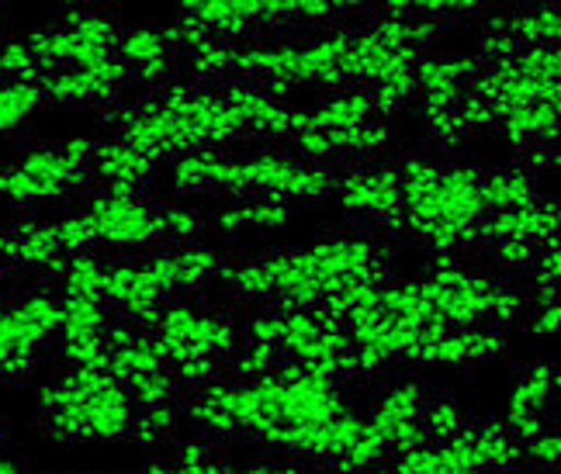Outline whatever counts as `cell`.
Returning a JSON list of instances; mask_svg holds the SVG:
<instances>
[{
    "label": "cell",
    "instance_id": "1",
    "mask_svg": "<svg viewBox=\"0 0 561 474\" xmlns=\"http://www.w3.org/2000/svg\"><path fill=\"white\" fill-rule=\"evenodd\" d=\"M215 277L247 301H271L277 312H319L330 298L381 281V250L368 235H330L301 250L222 267Z\"/></svg>",
    "mask_w": 561,
    "mask_h": 474
},
{
    "label": "cell",
    "instance_id": "2",
    "mask_svg": "<svg viewBox=\"0 0 561 474\" xmlns=\"http://www.w3.org/2000/svg\"><path fill=\"white\" fill-rule=\"evenodd\" d=\"M399 170L402 211L392 226L405 229L437 256H458L479 243V222L489 215L482 166L409 157Z\"/></svg>",
    "mask_w": 561,
    "mask_h": 474
},
{
    "label": "cell",
    "instance_id": "3",
    "mask_svg": "<svg viewBox=\"0 0 561 474\" xmlns=\"http://www.w3.org/2000/svg\"><path fill=\"white\" fill-rule=\"evenodd\" d=\"M38 429L56 447H115L133 440L136 402L107 368H62L35 392Z\"/></svg>",
    "mask_w": 561,
    "mask_h": 474
},
{
    "label": "cell",
    "instance_id": "4",
    "mask_svg": "<svg viewBox=\"0 0 561 474\" xmlns=\"http://www.w3.org/2000/svg\"><path fill=\"white\" fill-rule=\"evenodd\" d=\"M62 301L35 291L18 301H0V388L28 378L42 354L56 343Z\"/></svg>",
    "mask_w": 561,
    "mask_h": 474
},
{
    "label": "cell",
    "instance_id": "5",
    "mask_svg": "<svg viewBox=\"0 0 561 474\" xmlns=\"http://www.w3.org/2000/svg\"><path fill=\"white\" fill-rule=\"evenodd\" d=\"M122 28L107 11H67L56 28H42L28 35L38 73H56L70 67H94L115 56V42Z\"/></svg>",
    "mask_w": 561,
    "mask_h": 474
},
{
    "label": "cell",
    "instance_id": "6",
    "mask_svg": "<svg viewBox=\"0 0 561 474\" xmlns=\"http://www.w3.org/2000/svg\"><path fill=\"white\" fill-rule=\"evenodd\" d=\"M157 339L163 343L170 368L191 360V357H205V360H232L243 347V330L222 312H205L191 301H178L160 312L157 326H153Z\"/></svg>",
    "mask_w": 561,
    "mask_h": 474
},
{
    "label": "cell",
    "instance_id": "7",
    "mask_svg": "<svg viewBox=\"0 0 561 474\" xmlns=\"http://www.w3.org/2000/svg\"><path fill=\"white\" fill-rule=\"evenodd\" d=\"M83 226L91 232V246H104L115 253H139L163 243L160 208L142 201L139 194H107L101 190L91 205L80 211Z\"/></svg>",
    "mask_w": 561,
    "mask_h": 474
},
{
    "label": "cell",
    "instance_id": "8",
    "mask_svg": "<svg viewBox=\"0 0 561 474\" xmlns=\"http://www.w3.org/2000/svg\"><path fill=\"white\" fill-rule=\"evenodd\" d=\"M88 163L73 160L67 149H32L14 166L4 170V198L14 205L56 201L88 184Z\"/></svg>",
    "mask_w": 561,
    "mask_h": 474
},
{
    "label": "cell",
    "instance_id": "9",
    "mask_svg": "<svg viewBox=\"0 0 561 474\" xmlns=\"http://www.w3.org/2000/svg\"><path fill=\"white\" fill-rule=\"evenodd\" d=\"M59 330H56V357L62 368H107V326L112 312L104 301L88 298H59Z\"/></svg>",
    "mask_w": 561,
    "mask_h": 474
},
{
    "label": "cell",
    "instance_id": "10",
    "mask_svg": "<svg viewBox=\"0 0 561 474\" xmlns=\"http://www.w3.org/2000/svg\"><path fill=\"white\" fill-rule=\"evenodd\" d=\"M336 198L340 208L357 219H378L396 222L402 211V170L399 163H381L368 170H351L336 177Z\"/></svg>",
    "mask_w": 561,
    "mask_h": 474
},
{
    "label": "cell",
    "instance_id": "11",
    "mask_svg": "<svg viewBox=\"0 0 561 474\" xmlns=\"http://www.w3.org/2000/svg\"><path fill=\"white\" fill-rule=\"evenodd\" d=\"M128 77L133 73H128L125 62L112 56L104 62H94V67H70V70L46 73L42 77V94H46V104H56V107L104 104L122 94Z\"/></svg>",
    "mask_w": 561,
    "mask_h": 474
},
{
    "label": "cell",
    "instance_id": "12",
    "mask_svg": "<svg viewBox=\"0 0 561 474\" xmlns=\"http://www.w3.org/2000/svg\"><path fill=\"white\" fill-rule=\"evenodd\" d=\"M163 294L153 274L142 261H115L107 264L104 277V305L122 312L125 322H136L139 330H153L163 312Z\"/></svg>",
    "mask_w": 561,
    "mask_h": 474
},
{
    "label": "cell",
    "instance_id": "13",
    "mask_svg": "<svg viewBox=\"0 0 561 474\" xmlns=\"http://www.w3.org/2000/svg\"><path fill=\"white\" fill-rule=\"evenodd\" d=\"M510 347V336L503 330H447L440 336H430L420 343L413 363H434V368H468V363L500 360Z\"/></svg>",
    "mask_w": 561,
    "mask_h": 474
},
{
    "label": "cell",
    "instance_id": "14",
    "mask_svg": "<svg viewBox=\"0 0 561 474\" xmlns=\"http://www.w3.org/2000/svg\"><path fill=\"white\" fill-rule=\"evenodd\" d=\"M468 73H471V62L455 59V56H420L413 62V88L423 97L430 122L450 118L458 112V104L465 101Z\"/></svg>",
    "mask_w": 561,
    "mask_h": 474
},
{
    "label": "cell",
    "instance_id": "15",
    "mask_svg": "<svg viewBox=\"0 0 561 474\" xmlns=\"http://www.w3.org/2000/svg\"><path fill=\"white\" fill-rule=\"evenodd\" d=\"M558 205L554 201H534L527 208L510 211H489L479 222V243H500V240H524L541 246L548 240H558Z\"/></svg>",
    "mask_w": 561,
    "mask_h": 474
},
{
    "label": "cell",
    "instance_id": "16",
    "mask_svg": "<svg viewBox=\"0 0 561 474\" xmlns=\"http://www.w3.org/2000/svg\"><path fill=\"white\" fill-rule=\"evenodd\" d=\"M157 163L133 153L122 139L112 142H94L88 174L101 184L107 194H139V187L153 177Z\"/></svg>",
    "mask_w": 561,
    "mask_h": 474
},
{
    "label": "cell",
    "instance_id": "17",
    "mask_svg": "<svg viewBox=\"0 0 561 474\" xmlns=\"http://www.w3.org/2000/svg\"><path fill=\"white\" fill-rule=\"evenodd\" d=\"M291 222V205L271 201V198H229L226 205L208 211V226L219 235H240L250 229H267L277 232Z\"/></svg>",
    "mask_w": 561,
    "mask_h": 474
},
{
    "label": "cell",
    "instance_id": "18",
    "mask_svg": "<svg viewBox=\"0 0 561 474\" xmlns=\"http://www.w3.org/2000/svg\"><path fill=\"white\" fill-rule=\"evenodd\" d=\"M115 56L128 67V73L142 83H163L170 70V46L167 35L157 28H128L115 42Z\"/></svg>",
    "mask_w": 561,
    "mask_h": 474
},
{
    "label": "cell",
    "instance_id": "19",
    "mask_svg": "<svg viewBox=\"0 0 561 474\" xmlns=\"http://www.w3.org/2000/svg\"><path fill=\"white\" fill-rule=\"evenodd\" d=\"M423 405H426V392H423V384L416 381H405V384H396V388H388V392L378 395V402L371 405V413L364 416V423H368L371 433H378L385 443L392 440L402 426L409 423H416L420 413H423Z\"/></svg>",
    "mask_w": 561,
    "mask_h": 474
},
{
    "label": "cell",
    "instance_id": "20",
    "mask_svg": "<svg viewBox=\"0 0 561 474\" xmlns=\"http://www.w3.org/2000/svg\"><path fill=\"white\" fill-rule=\"evenodd\" d=\"M18 243H14V264L25 267L32 274H59L62 264H67V253L59 246V235L53 222H42V226H21L18 232Z\"/></svg>",
    "mask_w": 561,
    "mask_h": 474
},
{
    "label": "cell",
    "instance_id": "21",
    "mask_svg": "<svg viewBox=\"0 0 561 474\" xmlns=\"http://www.w3.org/2000/svg\"><path fill=\"white\" fill-rule=\"evenodd\" d=\"M46 107L42 80H4L0 83V139H14Z\"/></svg>",
    "mask_w": 561,
    "mask_h": 474
},
{
    "label": "cell",
    "instance_id": "22",
    "mask_svg": "<svg viewBox=\"0 0 561 474\" xmlns=\"http://www.w3.org/2000/svg\"><path fill=\"white\" fill-rule=\"evenodd\" d=\"M468 440L474 447L482 471H510L524 461V443L516 440L503 419H485L479 426H468Z\"/></svg>",
    "mask_w": 561,
    "mask_h": 474
},
{
    "label": "cell",
    "instance_id": "23",
    "mask_svg": "<svg viewBox=\"0 0 561 474\" xmlns=\"http://www.w3.org/2000/svg\"><path fill=\"white\" fill-rule=\"evenodd\" d=\"M534 201H541V187H537L530 170L510 166V170H495V174H485V208L489 211L527 208Z\"/></svg>",
    "mask_w": 561,
    "mask_h": 474
},
{
    "label": "cell",
    "instance_id": "24",
    "mask_svg": "<svg viewBox=\"0 0 561 474\" xmlns=\"http://www.w3.org/2000/svg\"><path fill=\"white\" fill-rule=\"evenodd\" d=\"M59 277V298H88V301H104V277H107V261L94 250L67 256V264L56 274Z\"/></svg>",
    "mask_w": 561,
    "mask_h": 474
},
{
    "label": "cell",
    "instance_id": "25",
    "mask_svg": "<svg viewBox=\"0 0 561 474\" xmlns=\"http://www.w3.org/2000/svg\"><path fill=\"white\" fill-rule=\"evenodd\" d=\"M506 35L516 42V46H558L561 14H558V8H530L510 21Z\"/></svg>",
    "mask_w": 561,
    "mask_h": 474
},
{
    "label": "cell",
    "instance_id": "26",
    "mask_svg": "<svg viewBox=\"0 0 561 474\" xmlns=\"http://www.w3.org/2000/svg\"><path fill=\"white\" fill-rule=\"evenodd\" d=\"M420 423L426 429L430 443H444V440H455L458 433L468 429V419L461 413V405L455 398H430L420 413Z\"/></svg>",
    "mask_w": 561,
    "mask_h": 474
},
{
    "label": "cell",
    "instance_id": "27",
    "mask_svg": "<svg viewBox=\"0 0 561 474\" xmlns=\"http://www.w3.org/2000/svg\"><path fill=\"white\" fill-rule=\"evenodd\" d=\"M128 395H133L136 408H157V405H170L178 398L181 384L174 378V371L163 368V371H149V374H136L125 381Z\"/></svg>",
    "mask_w": 561,
    "mask_h": 474
},
{
    "label": "cell",
    "instance_id": "28",
    "mask_svg": "<svg viewBox=\"0 0 561 474\" xmlns=\"http://www.w3.org/2000/svg\"><path fill=\"white\" fill-rule=\"evenodd\" d=\"M178 423H181V408L174 402L157 405V408H139L136 426H133V440L142 443V447H157V443H163L170 433H174Z\"/></svg>",
    "mask_w": 561,
    "mask_h": 474
},
{
    "label": "cell",
    "instance_id": "29",
    "mask_svg": "<svg viewBox=\"0 0 561 474\" xmlns=\"http://www.w3.org/2000/svg\"><path fill=\"white\" fill-rule=\"evenodd\" d=\"M160 222H163V240H178V243H191L205 226L202 211L191 201H178V198L160 208Z\"/></svg>",
    "mask_w": 561,
    "mask_h": 474
},
{
    "label": "cell",
    "instance_id": "30",
    "mask_svg": "<svg viewBox=\"0 0 561 474\" xmlns=\"http://www.w3.org/2000/svg\"><path fill=\"white\" fill-rule=\"evenodd\" d=\"M534 256H537V246L534 243H524V240L489 243V261L500 267L503 274H530Z\"/></svg>",
    "mask_w": 561,
    "mask_h": 474
},
{
    "label": "cell",
    "instance_id": "31",
    "mask_svg": "<svg viewBox=\"0 0 561 474\" xmlns=\"http://www.w3.org/2000/svg\"><path fill=\"white\" fill-rule=\"evenodd\" d=\"M558 285H561V246L558 240H548L537 246V256L530 264V288L558 291Z\"/></svg>",
    "mask_w": 561,
    "mask_h": 474
},
{
    "label": "cell",
    "instance_id": "32",
    "mask_svg": "<svg viewBox=\"0 0 561 474\" xmlns=\"http://www.w3.org/2000/svg\"><path fill=\"white\" fill-rule=\"evenodd\" d=\"M524 461L534 464L537 471L554 474L558 461H561V437H558V426H548L545 433H537L534 440L524 443Z\"/></svg>",
    "mask_w": 561,
    "mask_h": 474
},
{
    "label": "cell",
    "instance_id": "33",
    "mask_svg": "<svg viewBox=\"0 0 561 474\" xmlns=\"http://www.w3.org/2000/svg\"><path fill=\"white\" fill-rule=\"evenodd\" d=\"M561 326V301H548V305H534L527 330L537 339H554Z\"/></svg>",
    "mask_w": 561,
    "mask_h": 474
},
{
    "label": "cell",
    "instance_id": "34",
    "mask_svg": "<svg viewBox=\"0 0 561 474\" xmlns=\"http://www.w3.org/2000/svg\"><path fill=\"white\" fill-rule=\"evenodd\" d=\"M219 474H306L295 464H250V467H236V471H219Z\"/></svg>",
    "mask_w": 561,
    "mask_h": 474
},
{
    "label": "cell",
    "instance_id": "35",
    "mask_svg": "<svg viewBox=\"0 0 561 474\" xmlns=\"http://www.w3.org/2000/svg\"><path fill=\"white\" fill-rule=\"evenodd\" d=\"M14 243H18V235L11 229H0V274L14 267Z\"/></svg>",
    "mask_w": 561,
    "mask_h": 474
},
{
    "label": "cell",
    "instance_id": "36",
    "mask_svg": "<svg viewBox=\"0 0 561 474\" xmlns=\"http://www.w3.org/2000/svg\"><path fill=\"white\" fill-rule=\"evenodd\" d=\"M0 474H28V471H25V464H21V461L11 454V450L0 447Z\"/></svg>",
    "mask_w": 561,
    "mask_h": 474
},
{
    "label": "cell",
    "instance_id": "37",
    "mask_svg": "<svg viewBox=\"0 0 561 474\" xmlns=\"http://www.w3.org/2000/svg\"><path fill=\"white\" fill-rule=\"evenodd\" d=\"M0 198H4V170H0Z\"/></svg>",
    "mask_w": 561,
    "mask_h": 474
},
{
    "label": "cell",
    "instance_id": "38",
    "mask_svg": "<svg viewBox=\"0 0 561 474\" xmlns=\"http://www.w3.org/2000/svg\"><path fill=\"white\" fill-rule=\"evenodd\" d=\"M0 440H4V426H0Z\"/></svg>",
    "mask_w": 561,
    "mask_h": 474
}]
</instances>
